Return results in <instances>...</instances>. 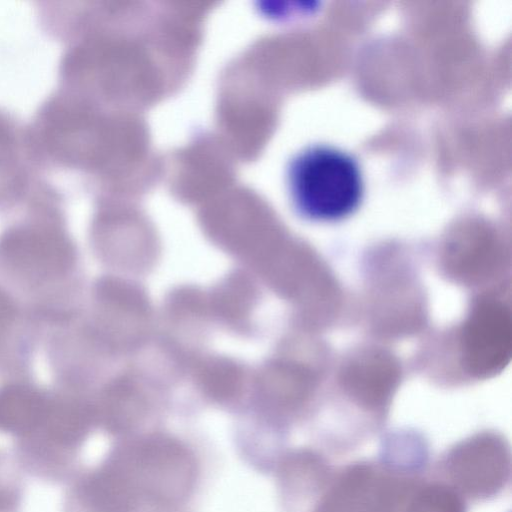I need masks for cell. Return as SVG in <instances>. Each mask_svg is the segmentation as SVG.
I'll use <instances>...</instances> for the list:
<instances>
[{
	"instance_id": "obj_1",
	"label": "cell",
	"mask_w": 512,
	"mask_h": 512,
	"mask_svg": "<svg viewBox=\"0 0 512 512\" xmlns=\"http://www.w3.org/2000/svg\"><path fill=\"white\" fill-rule=\"evenodd\" d=\"M287 183L297 209L324 222L344 219L360 205L364 181L356 160L330 146H313L291 161Z\"/></svg>"
},
{
	"instance_id": "obj_2",
	"label": "cell",
	"mask_w": 512,
	"mask_h": 512,
	"mask_svg": "<svg viewBox=\"0 0 512 512\" xmlns=\"http://www.w3.org/2000/svg\"><path fill=\"white\" fill-rule=\"evenodd\" d=\"M36 159L28 131L0 111V196L31 188L30 163Z\"/></svg>"
},
{
	"instance_id": "obj_3",
	"label": "cell",
	"mask_w": 512,
	"mask_h": 512,
	"mask_svg": "<svg viewBox=\"0 0 512 512\" xmlns=\"http://www.w3.org/2000/svg\"><path fill=\"white\" fill-rule=\"evenodd\" d=\"M21 467L15 457L0 450V512H20L23 501Z\"/></svg>"
}]
</instances>
